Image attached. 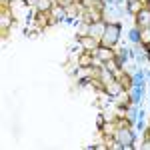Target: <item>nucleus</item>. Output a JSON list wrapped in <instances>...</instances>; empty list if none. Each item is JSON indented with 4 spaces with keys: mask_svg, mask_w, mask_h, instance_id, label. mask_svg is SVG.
Segmentation results:
<instances>
[{
    "mask_svg": "<svg viewBox=\"0 0 150 150\" xmlns=\"http://www.w3.org/2000/svg\"><path fill=\"white\" fill-rule=\"evenodd\" d=\"M140 42H144L146 46H150V28H144L140 32Z\"/></svg>",
    "mask_w": 150,
    "mask_h": 150,
    "instance_id": "nucleus-5",
    "label": "nucleus"
},
{
    "mask_svg": "<svg viewBox=\"0 0 150 150\" xmlns=\"http://www.w3.org/2000/svg\"><path fill=\"white\" fill-rule=\"evenodd\" d=\"M118 140L122 142V146H124V148H130V146H132V136H130V132H128L126 128L118 130ZM120 142H118V144H120Z\"/></svg>",
    "mask_w": 150,
    "mask_h": 150,
    "instance_id": "nucleus-2",
    "label": "nucleus"
},
{
    "mask_svg": "<svg viewBox=\"0 0 150 150\" xmlns=\"http://www.w3.org/2000/svg\"><path fill=\"white\" fill-rule=\"evenodd\" d=\"M96 124H98V126H102V124H104V118H102V116H98V118H96Z\"/></svg>",
    "mask_w": 150,
    "mask_h": 150,
    "instance_id": "nucleus-14",
    "label": "nucleus"
},
{
    "mask_svg": "<svg viewBox=\"0 0 150 150\" xmlns=\"http://www.w3.org/2000/svg\"><path fill=\"white\" fill-rule=\"evenodd\" d=\"M50 8V0H38V10L40 12H46Z\"/></svg>",
    "mask_w": 150,
    "mask_h": 150,
    "instance_id": "nucleus-9",
    "label": "nucleus"
},
{
    "mask_svg": "<svg viewBox=\"0 0 150 150\" xmlns=\"http://www.w3.org/2000/svg\"><path fill=\"white\" fill-rule=\"evenodd\" d=\"M64 14H66V10H64V6H58L56 10H54V20H62V18H64Z\"/></svg>",
    "mask_w": 150,
    "mask_h": 150,
    "instance_id": "nucleus-7",
    "label": "nucleus"
},
{
    "mask_svg": "<svg viewBox=\"0 0 150 150\" xmlns=\"http://www.w3.org/2000/svg\"><path fill=\"white\" fill-rule=\"evenodd\" d=\"M80 42H82L84 48H96V42H94L90 36H88V38H80Z\"/></svg>",
    "mask_w": 150,
    "mask_h": 150,
    "instance_id": "nucleus-6",
    "label": "nucleus"
},
{
    "mask_svg": "<svg viewBox=\"0 0 150 150\" xmlns=\"http://www.w3.org/2000/svg\"><path fill=\"white\" fill-rule=\"evenodd\" d=\"M80 66H94V60L90 54H82L80 56Z\"/></svg>",
    "mask_w": 150,
    "mask_h": 150,
    "instance_id": "nucleus-4",
    "label": "nucleus"
},
{
    "mask_svg": "<svg viewBox=\"0 0 150 150\" xmlns=\"http://www.w3.org/2000/svg\"><path fill=\"white\" fill-rule=\"evenodd\" d=\"M98 56L102 58V60H112V58H114V54H112L108 48H100V50H98Z\"/></svg>",
    "mask_w": 150,
    "mask_h": 150,
    "instance_id": "nucleus-3",
    "label": "nucleus"
},
{
    "mask_svg": "<svg viewBox=\"0 0 150 150\" xmlns=\"http://www.w3.org/2000/svg\"><path fill=\"white\" fill-rule=\"evenodd\" d=\"M118 36H120V26L118 24H106V28H104V44L106 46H112L118 42Z\"/></svg>",
    "mask_w": 150,
    "mask_h": 150,
    "instance_id": "nucleus-1",
    "label": "nucleus"
},
{
    "mask_svg": "<svg viewBox=\"0 0 150 150\" xmlns=\"http://www.w3.org/2000/svg\"><path fill=\"white\" fill-rule=\"evenodd\" d=\"M128 10L130 12H140V4L136 0H130V4H128Z\"/></svg>",
    "mask_w": 150,
    "mask_h": 150,
    "instance_id": "nucleus-10",
    "label": "nucleus"
},
{
    "mask_svg": "<svg viewBox=\"0 0 150 150\" xmlns=\"http://www.w3.org/2000/svg\"><path fill=\"white\" fill-rule=\"evenodd\" d=\"M108 92H110V94H118V92H120V86H118V84H112V86L108 88Z\"/></svg>",
    "mask_w": 150,
    "mask_h": 150,
    "instance_id": "nucleus-12",
    "label": "nucleus"
},
{
    "mask_svg": "<svg viewBox=\"0 0 150 150\" xmlns=\"http://www.w3.org/2000/svg\"><path fill=\"white\" fill-rule=\"evenodd\" d=\"M130 38H132V40H140V30H132V32H130Z\"/></svg>",
    "mask_w": 150,
    "mask_h": 150,
    "instance_id": "nucleus-13",
    "label": "nucleus"
},
{
    "mask_svg": "<svg viewBox=\"0 0 150 150\" xmlns=\"http://www.w3.org/2000/svg\"><path fill=\"white\" fill-rule=\"evenodd\" d=\"M6 26H10V16L8 14H2V28H6Z\"/></svg>",
    "mask_w": 150,
    "mask_h": 150,
    "instance_id": "nucleus-11",
    "label": "nucleus"
},
{
    "mask_svg": "<svg viewBox=\"0 0 150 150\" xmlns=\"http://www.w3.org/2000/svg\"><path fill=\"white\" fill-rule=\"evenodd\" d=\"M148 16H150V14L146 10H140L138 12V24H146V22H148Z\"/></svg>",
    "mask_w": 150,
    "mask_h": 150,
    "instance_id": "nucleus-8",
    "label": "nucleus"
}]
</instances>
